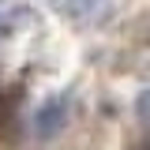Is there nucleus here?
<instances>
[{"label": "nucleus", "mask_w": 150, "mask_h": 150, "mask_svg": "<svg viewBox=\"0 0 150 150\" xmlns=\"http://www.w3.org/2000/svg\"><path fill=\"white\" fill-rule=\"evenodd\" d=\"M68 112H71L68 94H53L49 101H41V109L34 112V135L38 139H56L68 128Z\"/></svg>", "instance_id": "obj_1"}, {"label": "nucleus", "mask_w": 150, "mask_h": 150, "mask_svg": "<svg viewBox=\"0 0 150 150\" xmlns=\"http://www.w3.org/2000/svg\"><path fill=\"white\" fill-rule=\"evenodd\" d=\"M60 4L79 23H98V19H105L112 11V0H60Z\"/></svg>", "instance_id": "obj_2"}, {"label": "nucleus", "mask_w": 150, "mask_h": 150, "mask_svg": "<svg viewBox=\"0 0 150 150\" xmlns=\"http://www.w3.org/2000/svg\"><path fill=\"white\" fill-rule=\"evenodd\" d=\"M23 15H26V11H19L11 0H0V34H11V26H15Z\"/></svg>", "instance_id": "obj_3"}, {"label": "nucleus", "mask_w": 150, "mask_h": 150, "mask_svg": "<svg viewBox=\"0 0 150 150\" xmlns=\"http://www.w3.org/2000/svg\"><path fill=\"white\" fill-rule=\"evenodd\" d=\"M11 105H15V94L0 90V139L8 135V128H11Z\"/></svg>", "instance_id": "obj_4"}, {"label": "nucleus", "mask_w": 150, "mask_h": 150, "mask_svg": "<svg viewBox=\"0 0 150 150\" xmlns=\"http://www.w3.org/2000/svg\"><path fill=\"white\" fill-rule=\"evenodd\" d=\"M135 150H150V143H143V146H135Z\"/></svg>", "instance_id": "obj_5"}]
</instances>
